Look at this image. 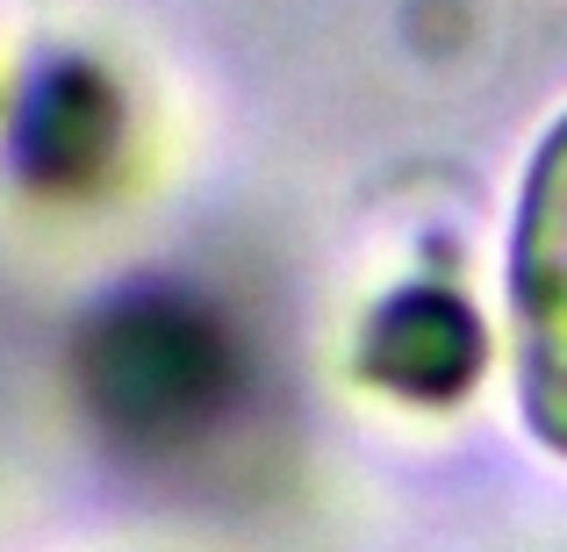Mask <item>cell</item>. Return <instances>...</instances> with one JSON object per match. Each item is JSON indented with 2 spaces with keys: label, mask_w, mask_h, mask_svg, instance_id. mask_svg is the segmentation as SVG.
Instances as JSON below:
<instances>
[{
  "label": "cell",
  "mask_w": 567,
  "mask_h": 552,
  "mask_svg": "<svg viewBox=\"0 0 567 552\" xmlns=\"http://www.w3.org/2000/svg\"><path fill=\"white\" fill-rule=\"evenodd\" d=\"M123 144H130V108L109 65L80 51H51L43 65L22 72L8 101V166L22 187L51 194V201L101 194L123 166Z\"/></svg>",
  "instance_id": "3"
},
{
  "label": "cell",
  "mask_w": 567,
  "mask_h": 552,
  "mask_svg": "<svg viewBox=\"0 0 567 552\" xmlns=\"http://www.w3.org/2000/svg\"><path fill=\"white\" fill-rule=\"evenodd\" d=\"M517 402L532 438L567 459V108L539 129L511 208Z\"/></svg>",
  "instance_id": "2"
},
{
  "label": "cell",
  "mask_w": 567,
  "mask_h": 552,
  "mask_svg": "<svg viewBox=\"0 0 567 552\" xmlns=\"http://www.w3.org/2000/svg\"><path fill=\"white\" fill-rule=\"evenodd\" d=\"M72 381L109 445L166 459L230 424L245 395V345L208 294L181 280H137L80 323Z\"/></svg>",
  "instance_id": "1"
},
{
  "label": "cell",
  "mask_w": 567,
  "mask_h": 552,
  "mask_svg": "<svg viewBox=\"0 0 567 552\" xmlns=\"http://www.w3.org/2000/svg\"><path fill=\"white\" fill-rule=\"evenodd\" d=\"M367 387H381L388 402L410 409H453L474 395L488 366V331L474 316V302L445 280H410L388 288L360 323V352H352Z\"/></svg>",
  "instance_id": "4"
}]
</instances>
